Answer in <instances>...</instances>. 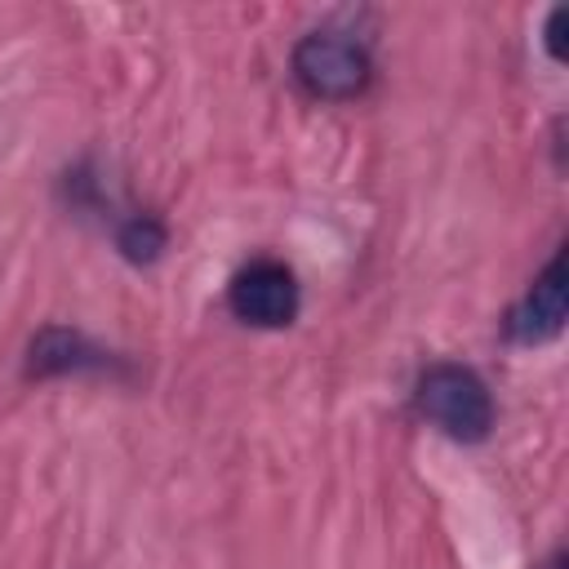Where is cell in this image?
I'll return each instance as SVG.
<instances>
[{
	"label": "cell",
	"instance_id": "1",
	"mask_svg": "<svg viewBox=\"0 0 569 569\" xmlns=\"http://www.w3.org/2000/svg\"><path fill=\"white\" fill-rule=\"evenodd\" d=\"M418 413L440 427L449 440H462V445H476L489 436L493 427V400H489V387L480 382L476 369L467 365H431L422 378H418Z\"/></svg>",
	"mask_w": 569,
	"mask_h": 569
},
{
	"label": "cell",
	"instance_id": "2",
	"mask_svg": "<svg viewBox=\"0 0 569 569\" xmlns=\"http://www.w3.org/2000/svg\"><path fill=\"white\" fill-rule=\"evenodd\" d=\"M293 80L307 98L316 102H351L369 89L373 80V62L365 53V44H356L342 31H311L293 44Z\"/></svg>",
	"mask_w": 569,
	"mask_h": 569
},
{
	"label": "cell",
	"instance_id": "3",
	"mask_svg": "<svg viewBox=\"0 0 569 569\" xmlns=\"http://www.w3.org/2000/svg\"><path fill=\"white\" fill-rule=\"evenodd\" d=\"M227 307L236 320H244L253 329H284L298 316V280L284 262L258 258L231 276Z\"/></svg>",
	"mask_w": 569,
	"mask_h": 569
},
{
	"label": "cell",
	"instance_id": "4",
	"mask_svg": "<svg viewBox=\"0 0 569 569\" xmlns=\"http://www.w3.org/2000/svg\"><path fill=\"white\" fill-rule=\"evenodd\" d=\"M565 311H569V298H565V253H556V258L542 267V276L529 284V293L511 307V316H507V338L520 342V347L547 342V338L560 333Z\"/></svg>",
	"mask_w": 569,
	"mask_h": 569
},
{
	"label": "cell",
	"instance_id": "5",
	"mask_svg": "<svg viewBox=\"0 0 569 569\" xmlns=\"http://www.w3.org/2000/svg\"><path fill=\"white\" fill-rule=\"evenodd\" d=\"M111 351H102L98 342H89L80 329L67 325H49L31 338L27 347V373L31 378H62V373H102L111 369Z\"/></svg>",
	"mask_w": 569,
	"mask_h": 569
},
{
	"label": "cell",
	"instance_id": "6",
	"mask_svg": "<svg viewBox=\"0 0 569 569\" xmlns=\"http://www.w3.org/2000/svg\"><path fill=\"white\" fill-rule=\"evenodd\" d=\"M164 240H169V231H164V222L151 218V213H133V218H124L120 231H116V244H120V253H124L129 262H156L160 249H164Z\"/></svg>",
	"mask_w": 569,
	"mask_h": 569
},
{
	"label": "cell",
	"instance_id": "7",
	"mask_svg": "<svg viewBox=\"0 0 569 569\" xmlns=\"http://www.w3.org/2000/svg\"><path fill=\"white\" fill-rule=\"evenodd\" d=\"M542 569H565V556H551V560H547Z\"/></svg>",
	"mask_w": 569,
	"mask_h": 569
}]
</instances>
